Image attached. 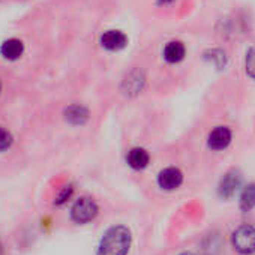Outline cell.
<instances>
[{
	"label": "cell",
	"instance_id": "obj_2",
	"mask_svg": "<svg viewBox=\"0 0 255 255\" xmlns=\"http://www.w3.org/2000/svg\"><path fill=\"white\" fill-rule=\"evenodd\" d=\"M231 243L234 249L240 254H252L255 252V227L252 225H240L231 236Z\"/></svg>",
	"mask_w": 255,
	"mask_h": 255
},
{
	"label": "cell",
	"instance_id": "obj_8",
	"mask_svg": "<svg viewBox=\"0 0 255 255\" xmlns=\"http://www.w3.org/2000/svg\"><path fill=\"white\" fill-rule=\"evenodd\" d=\"M149 152L143 147H134L126 155V162L132 170H144L149 165Z\"/></svg>",
	"mask_w": 255,
	"mask_h": 255
},
{
	"label": "cell",
	"instance_id": "obj_7",
	"mask_svg": "<svg viewBox=\"0 0 255 255\" xmlns=\"http://www.w3.org/2000/svg\"><path fill=\"white\" fill-rule=\"evenodd\" d=\"M126 44H128V38L120 30H107L101 36V45L110 51H119V50L125 48Z\"/></svg>",
	"mask_w": 255,
	"mask_h": 255
},
{
	"label": "cell",
	"instance_id": "obj_19",
	"mask_svg": "<svg viewBox=\"0 0 255 255\" xmlns=\"http://www.w3.org/2000/svg\"><path fill=\"white\" fill-rule=\"evenodd\" d=\"M161 2H164V3H167V2H171V0H161Z\"/></svg>",
	"mask_w": 255,
	"mask_h": 255
},
{
	"label": "cell",
	"instance_id": "obj_17",
	"mask_svg": "<svg viewBox=\"0 0 255 255\" xmlns=\"http://www.w3.org/2000/svg\"><path fill=\"white\" fill-rule=\"evenodd\" d=\"M71 194H72V188H66V189H63V192L60 194V197L57 198V203L60 204V203H65L69 197H71Z\"/></svg>",
	"mask_w": 255,
	"mask_h": 255
},
{
	"label": "cell",
	"instance_id": "obj_6",
	"mask_svg": "<svg viewBox=\"0 0 255 255\" xmlns=\"http://www.w3.org/2000/svg\"><path fill=\"white\" fill-rule=\"evenodd\" d=\"M182 182H183V174L176 167L164 168L158 174V185L164 191H174V189H177L182 185Z\"/></svg>",
	"mask_w": 255,
	"mask_h": 255
},
{
	"label": "cell",
	"instance_id": "obj_15",
	"mask_svg": "<svg viewBox=\"0 0 255 255\" xmlns=\"http://www.w3.org/2000/svg\"><path fill=\"white\" fill-rule=\"evenodd\" d=\"M245 69L246 74L255 80V48H249L245 57Z\"/></svg>",
	"mask_w": 255,
	"mask_h": 255
},
{
	"label": "cell",
	"instance_id": "obj_10",
	"mask_svg": "<svg viewBox=\"0 0 255 255\" xmlns=\"http://www.w3.org/2000/svg\"><path fill=\"white\" fill-rule=\"evenodd\" d=\"M185 54H186V48L179 41H171L164 48V59L168 63H179V62H182L185 59Z\"/></svg>",
	"mask_w": 255,
	"mask_h": 255
},
{
	"label": "cell",
	"instance_id": "obj_12",
	"mask_svg": "<svg viewBox=\"0 0 255 255\" xmlns=\"http://www.w3.org/2000/svg\"><path fill=\"white\" fill-rule=\"evenodd\" d=\"M143 86H144V77L141 75V72H131L129 75H128L123 81V90L125 93L128 95H137L143 90Z\"/></svg>",
	"mask_w": 255,
	"mask_h": 255
},
{
	"label": "cell",
	"instance_id": "obj_3",
	"mask_svg": "<svg viewBox=\"0 0 255 255\" xmlns=\"http://www.w3.org/2000/svg\"><path fill=\"white\" fill-rule=\"evenodd\" d=\"M99 209H98V204L92 200V198H80L75 201V204L72 206L71 209V218L74 222L77 224H86V222H90L96 218Z\"/></svg>",
	"mask_w": 255,
	"mask_h": 255
},
{
	"label": "cell",
	"instance_id": "obj_9",
	"mask_svg": "<svg viewBox=\"0 0 255 255\" xmlns=\"http://www.w3.org/2000/svg\"><path fill=\"white\" fill-rule=\"evenodd\" d=\"M24 51V45L20 39L17 38H11L8 41H5L2 44V47H0V53H2V56L8 60H17L21 57Z\"/></svg>",
	"mask_w": 255,
	"mask_h": 255
},
{
	"label": "cell",
	"instance_id": "obj_20",
	"mask_svg": "<svg viewBox=\"0 0 255 255\" xmlns=\"http://www.w3.org/2000/svg\"><path fill=\"white\" fill-rule=\"evenodd\" d=\"M0 90H2V84H0Z\"/></svg>",
	"mask_w": 255,
	"mask_h": 255
},
{
	"label": "cell",
	"instance_id": "obj_18",
	"mask_svg": "<svg viewBox=\"0 0 255 255\" xmlns=\"http://www.w3.org/2000/svg\"><path fill=\"white\" fill-rule=\"evenodd\" d=\"M180 255H194L192 252H183V254H180Z\"/></svg>",
	"mask_w": 255,
	"mask_h": 255
},
{
	"label": "cell",
	"instance_id": "obj_11",
	"mask_svg": "<svg viewBox=\"0 0 255 255\" xmlns=\"http://www.w3.org/2000/svg\"><path fill=\"white\" fill-rule=\"evenodd\" d=\"M65 119L71 125H84L89 120V110L83 105L74 104L65 110Z\"/></svg>",
	"mask_w": 255,
	"mask_h": 255
},
{
	"label": "cell",
	"instance_id": "obj_13",
	"mask_svg": "<svg viewBox=\"0 0 255 255\" xmlns=\"http://www.w3.org/2000/svg\"><path fill=\"white\" fill-rule=\"evenodd\" d=\"M255 207V182L246 185L240 195V209L243 212H249Z\"/></svg>",
	"mask_w": 255,
	"mask_h": 255
},
{
	"label": "cell",
	"instance_id": "obj_1",
	"mask_svg": "<svg viewBox=\"0 0 255 255\" xmlns=\"http://www.w3.org/2000/svg\"><path fill=\"white\" fill-rule=\"evenodd\" d=\"M131 231L125 225L111 227L99 242L98 255H128L131 248Z\"/></svg>",
	"mask_w": 255,
	"mask_h": 255
},
{
	"label": "cell",
	"instance_id": "obj_5",
	"mask_svg": "<svg viewBox=\"0 0 255 255\" xmlns=\"http://www.w3.org/2000/svg\"><path fill=\"white\" fill-rule=\"evenodd\" d=\"M233 140V134L227 126H216L210 131L207 137V146L212 150H224L230 146Z\"/></svg>",
	"mask_w": 255,
	"mask_h": 255
},
{
	"label": "cell",
	"instance_id": "obj_16",
	"mask_svg": "<svg viewBox=\"0 0 255 255\" xmlns=\"http://www.w3.org/2000/svg\"><path fill=\"white\" fill-rule=\"evenodd\" d=\"M12 144V135L9 131L0 128V152H5L11 147Z\"/></svg>",
	"mask_w": 255,
	"mask_h": 255
},
{
	"label": "cell",
	"instance_id": "obj_14",
	"mask_svg": "<svg viewBox=\"0 0 255 255\" xmlns=\"http://www.w3.org/2000/svg\"><path fill=\"white\" fill-rule=\"evenodd\" d=\"M206 59L210 60V63H213L216 68H224L227 63V56L222 50H210L206 53Z\"/></svg>",
	"mask_w": 255,
	"mask_h": 255
},
{
	"label": "cell",
	"instance_id": "obj_4",
	"mask_svg": "<svg viewBox=\"0 0 255 255\" xmlns=\"http://www.w3.org/2000/svg\"><path fill=\"white\" fill-rule=\"evenodd\" d=\"M240 185H242V174H240V171L231 170V171H228L221 179L219 186H218V194H219L221 198H231L237 192Z\"/></svg>",
	"mask_w": 255,
	"mask_h": 255
}]
</instances>
